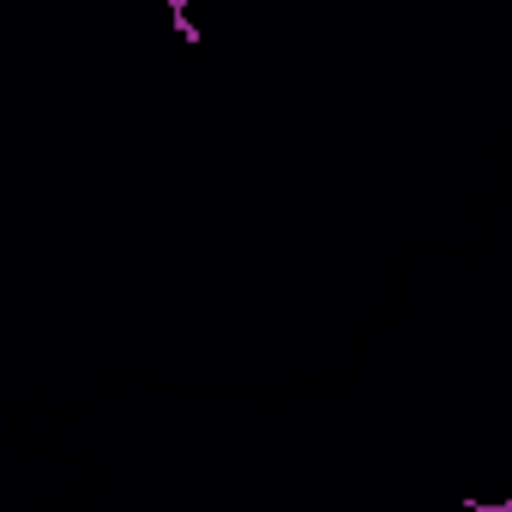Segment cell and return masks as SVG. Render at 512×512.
<instances>
[{
	"label": "cell",
	"instance_id": "1",
	"mask_svg": "<svg viewBox=\"0 0 512 512\" xmlns=\"http://www.w3.org/2000/svg\"><path fill=\"white\" fill-rule=\"evenodd\" d=\"M163 13H169V25L181 31V43H187V49H199V43H205V37H199V25H193V13H187V0H163Z\"/></svg>",
	"mask_w": 512,
	"mask_h": 512
},
{
	"label": "cell",
	"instance_id": "2",
	"mask_svg": "<svg viewBox=\"0 0 512 512\" xmlns=\"http://www.w3.org/2000/svg\"><path fill=\"white\" fill-rule=\"evenodd\" d=\"M470 512H512V500H470Z\"/></svg>",
	"mask_w": 512,
	"mask_h": 512
}]
</instances>
